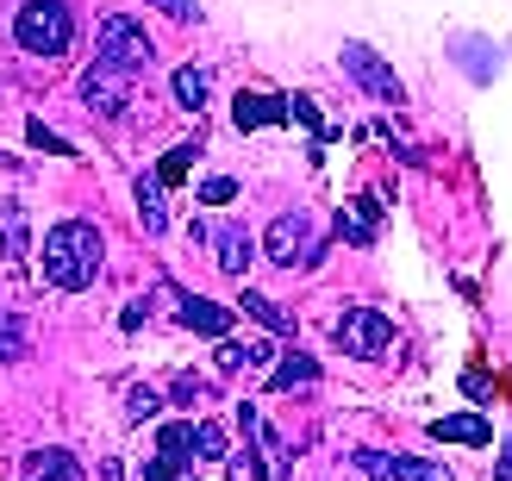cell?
I'll return each mask as SVG.
<instances>
[{"label": "cell", "instance_id": "cell-14", "mask_svg": "<svg viewBox=\"0 0 512 481\" xmlns=\"http://www.w3.org/2000/svg\"><path fill=\"white\" fill-rule=\"evenodd\" d=\"M288 119V100H269V94H238L232 100V125L238 132H256V125H275Z\"/></svg>", "mask_w": 512, "mask_h": 481}, {"label": "cell", "instance_id": "cell-23", "mask_svg": "<svg viewBox=\"0 0 512 481\" xmlns=\"http://www.w3.org/2000/svg\"><path fill=\"white\" fill-rule=\"evenodd\" d=\"M25 357V325L19 313H0V363H19Z\"/></svg>", "mask_w": 512, "mask_h": 481}, {"label": "cell", "instance_id": "cell-6", "mask_svg": "<svg viewBox=\"0 0 512 481\" xmlns=\"http://www.w3.org/2000/svg\"><path fill=\"white\" fill-rule=\"evenodd\" d=\"M132 88H138V75L125 69V63L94 57V63L82 69V100H88V113H107V119L132 113Z\"/></svg>", "mask_w": 512, "mask_h": 481}, {"label": "cell", "instance_id": "cell-11", "mask_svg": "<svg viewBox=\"0 0 512 481\" xmlns=\"http://www.w3.org/2000/svg\"><path fill=\"white\" fill-rule=\"evenodd\" d=\"M431 438L438 444H488L494 425H488V413H444V419H431Z\"/></svg>", "mask_w": 512, "mask_h": 481}, {"label": "cell", "instance_id": "cell-24", "mask_svg": "<svg viewBox=\"0 0 512 481\" xmlns=\"http://www.w3.org/2000/svg\"><path fill=\"white\" fill-rule=\"evenodd\" d=\"M157 413H163V394L157 388H132V394H125V419H132V425L157 419Z\"/></svg>", "mask_w": 512, "mask_h": 481}, {"label": "cell", "instance_id": "cell-31", "mask_svg": "<svg viewBox=\"0 0 512 481\" xmlns=\"http://www.w3.org/2000/svg\"><path fill=\"white\" fill-rule=\"evenodd\" d=\"M144 7H157V13H169V19H200V0H144Z\"/></svg>", "mask_w": 512, "mask_h": 481}, {"label": "cell", "instance_id": "cell-12", "mask_svg": "<svg viewBox=\"0 0 512 481\" xmlns=\"http://www.w3.org/2000/svg\"><path fill=\"white\" fill-rule=\"evenodd\" d=\"M25 481H88V475H82V463H75L69 450L44 444V450H32V457H25Z\"/></svg>", "mask_w": 512, "mask_h": 481}, {"label": "cell", "instance_id": "cell-32", "mask_svg": "<svg viewBox=\"0 0 512 481\" xmlns=\"http://www.w3.org/2000/svg\"><path fill=\"white\" fill-rule=\"evenodd\" d=\"M144 319H150V300H132V307H125V313H119V325H125V332H138V325H144Z\"/></svg>", "mask_w": 512, "mask_h": 481}, {"label": "cell", "instance_id": "cell-8", "mask_svg": "<svg viewBox=\"0 0 512 481\" xmlns=\"http://www.w3.org/2000/svg\"><path fill=\"white\" fill-rule=\"evenodd\" d=\"M356 469L369 481H450L444 463H425V457H388V450H356Z\"/></svg>", "mask_w": 512, "mask_h": 481}, {"label": "cell", "instance_id": "cell-13", "mask_svg": "<svg viewBox=\"0 0 512 481\" xmlns=\"http://www.w3.org/2000/svg\"><path fill=\"white\" fill-rule=\"evenodd\" d=\"M213 257H219V269H225V275H238V282H244V269H250V257H256V244H250L244 225H219Z\"/></svg>", "mask_w": 512, "mask_h": 481}, {"label": "cell", "instance_id": "cell-34", "mask_svg": "<svg viewBox=\"0 0 512 481\" xmlns=\"http://www.w3.org/2000/svg\"><path fill=\"white\" fill-rule=\"evenodd\" d=\"M100 481H125V469H119V463H107V469H100Z\"/></svg>", "mask_w": 512, "mask_h": 481}, {"label": "cell", "instance_id": "cell-1", "mask_svg": "<svg viewBox=\"0 0 512 481\" xmlns=\"http://www.w3.org/2000/svg\"><path fill=\"white\" fill-rule=\"evenodd\" d=\"M100 263H107V238H100L94 219H63V225H50V232H44L38 275H44L50 288H63V294L94 288L100 282Z\"/></svg>", "mask_w": 512, "mask_h": 481}, {"label": "cell", "instance_id": "cell-2", "mask_svg": "<svg viewBox=\"0 0 512 481\" xmlns=\"http://www.w3.org/2000/svg\"><path fill=\"white\" fill-rule=\"evenodd\" d=\"M13 38H19L25 57H63L75 44V19H69L63 0H25L13 13Z\"/></svg>", "mask_w": 512, "mask_h": 481}, {"label": "cell", "instance_id": "cell-7", "mask_svg": "<svg viewBox=\"0 0 512 481\" xmlns=\"http://www.w3.org/2000/svg\"><path fill=\"white\" fill-rule=\"evenodd\" d=\"M94 57H107V63H125L132 75H144L150 69V57H157V44L144 38V25L138 19H125V13H107L100 19V50Z\"/></svg>", "mask_w": 512, "mask_h": 481}, {"label": "cell", "instance_id": "cell-18", "mask_svg": "<svg viewBox=\"0 0 512 481\" xmlns=\"http://www.w3.org/2000/svg\"><path fill=\"white\" fill-rule=\"evenodd\" d=\"M238 313H250L256 325H269V332H294V313H281V307H275L269 294H250V288H244V300H238Z\"/></svg>", "mask_w": 512, "mask_h": 481}, {"label": "cell", "instance_id": "cell-27", "mask_svg": "<svg viewBox=\"0 0 512 481\" xmlns=\"http://www.w3.org/2000/svg\"><path fill=\"white\" fill-rule=\"evenodd\" d=\"M232 200H238L232 175H207V182H200V207H232Z\"/></svg>", "mask_w": 512, "mask_h": 481}, {"label": "cell", "instance_id": "cell-20", "mask_svg": "<svg viewBox=\"0 0 512 481\" xmlns=\"http://www.w3.org/2000/svg\"><path fill=\"white\" fill-rule=\"evenodd\" d=\"M250 363H269V344H225L219 350V375H244Z\"/></svg>", "mask_w": 512, "mask_h": 481}, {"label": "cell", "instance_id": "cell-15", "mask_svg": "<svg viewBox=\"0 0 512 481\" xmlns=\"http://www.w3.org/2000/svg\"><path fill=\"white\" fill-rule=\"evenodd\" d=\"M138 225H144V232L150 238H163L169 232V207H163V182H157V175H138Z\"/></svg>", "mask_w": 512, "mask_h": 481}, {"label": "cell", "instance_id": "cell-21", "mask_svg": "<svg viewBox=\"0 0 512 481\" xmlns=\"http://www.w3.org/2000/svg\"><path fill=\"white\" fill-rule=\"evenodd\" d=\"M194 163H200V144H175L169 157L157 163V182H163V188H169V182H182V175H188Z\"/></svg>", "mask_w": 512, "mask_h": 481}, {"label": "cell", "instance_id": "cell-29", "mask_svg": "<svg viewBox=\"0 0 512 481\" xmlns=\"http://www.w3.org/2000/svg\"><path fill=\"white\" fill-rule=\"evenodd\" d=\"M175 400H182V407H200V400H207V382H200V375H175V388H169Z\"/></svg>", "mask_w": 512, "mask_h": 481}, {"label": "cell", "instance_id": "cell-17", "mask_svg": "<svg viewBox=\"0 0 512 481\" xmlns=\"http://www.w3.org/2000/svg\"><path fill=\"white\" fill-rule=\"evenodd\" d=\"M319 382V363L313 357H300V350H294V357H281V369L269 375V388L275 394H294V388H313Z\"/></svg>", "mask_w": 512, "mask_h": 481}, {"label": "cell", "instance_id": "cell-22", "mask_svg": "<svg viewBox=\"0 0 512 481\" xmlns=\"http://www.w3.org/2000/svg\"><path fill=\"white\" fill-rule=\"evenodd\" d=\"M157 450H163V457H175V463L194 457V425H163V432H157Z\"/></svg>", "mask_w": 512, "mask_h": 481}, {"label": "cell", "instance_id": "cell-30", "mask_svg": "<svg viewBox=\"0 0 512 481\" xmlns=\"http://www.w3.org/2000/svg\"><path fill=\"white\" fill-rule=\"evenodd\" d=\"M144 481H188V475H182V463H175V457H163V450H157V457L144 463Z\"/></svg>", "mask_w": 512, "mask_h": 481}, {"label": "cell", "instance_id": "cell-16", "mask_svg": "<svg viewBox=\"0 0 512 481\" xmlns=\"http://www.w3.org/2000/svg\"><path fill=\"white\" fill-rule=\"evenodd\" d=\"M207 88H213L207 63H182V69H175V100H182V113H200V107H207Z\"/></svg>", "mask_w": 512, "mask_h": 481}, {"label": "cell", "instance_id": "cell-5", "mask_svg": "<svg viewBox=\"0 0 512 481\" xmlns=\"http://www.w3.org/2000/svg\"><path fill=\"white\" fill-rule=\"evenodd\" d=\"M338 63H344V75H350V82L363 88L369 100H381V107H406V88H400V75H394L388 63H381L375 50L363 44V38H350V44L338 50Z\"/></svg>", "mask_w": 512, "mask_h": 481}, {"label": "cell", "instance_id": "cell-25", "mask_svg": "<svg viewBox=\"0 0 512 481\" xmlns=\"http://www.w3.org/2000/svg\"><path fill=\"white\" fill-rule=\"evenodd\" d=\"M288 119H300L306 132H319V144H325V138H338V132H331V125L319 119V107H313V100H306V94H288Z\"/></svg>", "mask_w": 512, "mask_h": 481}, {"label": "cell", "instance_id": "cell-28", "mask_svg": "<svg viewBox=\"0 0 512 481\" xmlns=\"http://www.w3.org/2000/svg\"><path fill=\"white\" fill-rule=\"evenodd\" d=\"M194 457H200V463H219V457H225L219 425H194Z\"/></svg>", "mask_w": 512, "mask_h": 481}, {"label": "cell", "instance_id": "cell-3", "mask_svg": "<svg viewBox=\"0 0 512 481\" xmlns=\"http://www.w3.org/2000/svg\"><path fill=\"white\" fill-rule=\"evenodd\" d=\"M331 344H338L344 357H356V363H375V357H388V344H394V319L375 313V307H350L338 325H331Z\"/></svg>", "mask_w": 512, "mask_h": 481}, {"label": "cell", "instance_id": "cell-26", "mask_svg": "<svg viewBox=\"0 0 512 481\" xmlns=\"http://www.w3.org/2000/svg\"><path fill=\"white\" fill-rule=\"evenodd\" d=\"M25 144H38V150H50V157H75V144H69V138H57V132H50L44 119H32V125H25Z\"/></svg>", "mask_w": 512, "mask_h": 481}, {"label": "cell", "instance_id": "cell-10", "mask_svg": "<svg viewBox=\"0 0 512 481\" xmlns=\"http://www.w3.org/2000/svg\"><path fill=\"white\" fill-rule=\"evenodd\" d=\"M375 232H381V200H375V194H356L350 207L338 213V238H344V244H356V250H369V244H375Z\"/></svg>", "mask_w": 512, "mask_h": 481}, {"label": "cell", "instance_id": "cell-9", "mask_svg": "<svg viewBox=\"0 0 512 481\" xmlns=\"http://www.w3.org/2000/svg\"><path fill=\"white\" fill-rule=\"evenodd\" d=\"M175 319L188 325V332L200 338H232V325H238V307H225V300H207V294H175Z\"/></svg>", "mask_w": 512, "mask_h": 481}, {"label": "cell", "instance_id": "cell-33", "mask_svg": "<svg viewBox=\"0 0 512 481\" xmlns=\"http://www.w3.org/2000/svg\"><path fill=\"white\" fill-rule=\"evenodd\" d=\"M500 481H512V438H506V450H500Z\"/></svg>", "mask_w": 512, "mask_h": 481}, {"label": "cell", "instance_id": "cell-19", "mask_svg": "<svg viewBox=\"0 0 512 481\" xmlns=\"http://www.w3.org/2000/svg\"><path fill=\"white\" fill-rule=\"evenodd\" d=\"M0 257H7V263L25 257V213L19 207H0Z\"/></svg>", "mask_w": 512, "mask_h": 481}, {"label": "cell", "instance_id": "cell-4", "mask_svg": "<svg viewBox=\"0 0 512 481\" xmlns=\"http://www.w3.org/2000/svg\"><path fill=\"white\" fill-rule=\"evenodd\" d=\"M263 250H269L275 269H313L325 244H319V232H313V213H281V219L269 225Z\"/></svg>", "mask_w": 512, "mask_h": 481}]
</instances>
